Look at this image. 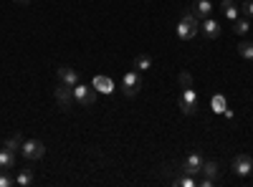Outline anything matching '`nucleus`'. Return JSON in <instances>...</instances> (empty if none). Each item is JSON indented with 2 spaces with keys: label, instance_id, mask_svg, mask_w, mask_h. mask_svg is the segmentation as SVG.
<instances>
[{
  "label": "nucleus",
  "instance_id": "9",
  "mask_svg": "<svg viewBox=\"0 0 253 187\" xmlns=\"http://www.w3.org/2000/svg\"><path fill=\"white\" fill-rule=\"evenodd\" d=\"M58 81L61 84H66V86H76L79 84V74H76V69H71V66H58Z\"/></svg>",
  "mask_w": 253,
  "mask_h": 187
},
{
  "label": "nucleus",
  "instance_id": "15",
  "mask_svg": "<svg viewBox=\"0 0 253 187\" xmlns=\"http://www.w3.org/2000/svg\"><path fill=\"white\" fill-rule=\"evenodd\" d=\"M200 172H203L205 177H213V180H215V177L220 175V164H218L215 159H208V162H203V170H200Z\"/></svg>",
  "mask_w": 253,
  "mask_h": 187
},
{
  "label": "nucleus",
  "instance_id": "17",
  "mask_svg": "<svg viewBox=\"0 0 253 187\" xmlns=\"http://www.w3.org/2000/svg\"><path fill=\"white\" fill-rule=\"evenodd\" d=\"M134 69H137L139 74L150 71V69H152V58H150V56H144V53H142V56H137V58H134Z\"/></svg>",
  "mask_w": 253,
  "mask_h": 187
},
{
  "label": "nucleus",
  "instance_id": "3",
  "mask_svg": "<svg viewBox=\"0 0 253 187\" xmlns=\"http://www.w3.org/2000/svg\"><path fill=\"white\" fill-rule=\"evenodd\" d=\"M20 154H23L26 159H41V157H46V144L41 142V139H26L23 142V147H20Z\"/></svg>",
  "mask_w": 253,
  "mask_h": 187
},
{
  "label": "nucleus",
  "instance_id": "10",
  "mask_svg": "<svg viewBox=\"0 0 253 187\" xmlns=\"http://www.w3.org/2000/svg\"><path fill=\"white\" fill-rule=\"evenodd\" d=\"M200 31L205 33V38L213 40V38L220 36V23H218V20H213V18H205V23L200 26Z\"/></svg>",
  "mask_w": 253,
  "mask_h": 187
},
{
  "label": "nucleus",
  "instance_id": "23",
  "mask_svg": "<svg viewBox=\"0 0 253 187\" xmlns=\"http://www.w3.org/2000/svg\"><path fill=\"white\" fill-rule=\"evenodd\" d=\"M241 13L246 18H253V0H243V5H241Z\"/></svg>",
  "mask_w": 253,
  "mask_h": 187
},
{
  "label": "nucleus",
  "instance_id": "16",
  "mask_svg": "<svg viewBox=\"0 0 253 187\" xmlns=\"http://www.w3.org/2000/svg\"><path fill=\"white\" fill-rule=\"evenodd\" d=\"M238 56L246 61H253V40H241L238 43Z\"/></svg>",
  "mask_w": 253,
  "mask_h": 187
},
{
  "label": "nucleus",
  "instance_id": "20",
  "mask_svg": "<svg viewBox=\"0 0 253 187\" xmlns=\"http://www.w3.org/2000/svg\"><path fill=\"white\" fill-rule=\"evenodd\" d=\"M31 182H33V172H31V170H20V172H18L15 185H20V187H28Z\"/></svg>",
  "mask_w": 253,
  "mask_h": 187
},
{
  "label": "nucleus",
  "instance_id": "13",
  "mask_svg": "<svg viewBox=\"0 0 253 187\" xmlns=\"http://www.w3.org/2000/svg\"><path fill=\"white\" fill-rule=\"evenodd\" d=\"M15 167V152L10 150H0V170H13Z\"/></svg>",
  "mask_w": 253,
  "mask_h": 187
},
{
  "label": "nucleus",
  "instance_id": "11",
  "mask_svg": "<svg viewBox=\"0 0 253 187\" xmlns=\"http://www.w3.org/2000/svg\"><path fill=\"white\" fill-rule=\"evenodd\" d=\"M193 13L205 20V18H210V13H213V3H210V0H195V3H193Z\"/></svg>",
  "mask_w": 253,
  "mask_h": 187
},
{
  "label": "nucleus",
  "instance_id": "22",
  "mask_svg": "<svg viewBox=\"0 0 253 187\" xmlns=\"http://www.w3.org/2000/svg\"><path fill=\"white\" fill-rule=\"evenodd\" d=\"M175 185H180V187H195L198 182L193 180V175H185V177H180V180H177Z\"/></svg>",
  "mask_w": 253,
  "mask_h": 187
},
{
  "label": "nucleus",
  "instance_id": "21",
  "mask_svg": "<svg viewBox=\"0 0 253 187\" xmlns=\"http://www.w3.org/2000/svg\"><path fill=\"white\" fill-rule=\"evenodd\" d=\"M15 180L8 175V170H0V187H13Z\"/></svg>",
  "mask_w": 253,
  "mask_h": 187
},
{
  "label": "nucleus",
  "instance_id": "4",
  "mask_svg": "<svg viewBox=\"0 0 253 187\" xmlns=\"http://www.w3.org/2000/svg\"><path fill=\"white\" fill-rule=\"evenodd\" d=\"M71 91H74V101L79 104V107H91V104L96 101V89L94 86L76 84V86H71Z\"/></svg>",
  "mask_w": 253,
  "mask_h": 187
},
{
  "label": "nucleus",
  "instance_id": "19",
  "mask_svg": "<svg viewBox=\"0 0 253 187\" xmlns=\"http://www.w3.org/2000/svg\"><path fill=\"white\" fill-rule=\"evenodd\" d=\"M233 31L238 33V36H246L248 31H251V23H248V18L243 15V18H236L233 20Z\"/></svg>",
  "mask_w": 253,
  "mask_h": 187
},
{
  "label": "nucleus",
  "instance_id": "1",
  "mask_svg": "<svg viewBox=\"0 0 253 187\" xmlns=\"http://www.w3.org/2000/svg\"><path fill=\"white\" fill-rule=\"evenodd\" d=\"M198 31H200V18L195 13L185 10L182 18H180V23H177V38L180 40H190V38L198 36Z\"/></svg>",
  "mask_w": 253,
  "mask_h": 187
},
{
  "label": "nucleus",
  "instance_id": "8",
  "mask_svg": "<svg viewBox=\"0 0 253 187\" xmlns=\"http://www.w3.org/2000/svg\"><path fill=\"white\" fill-rule=\"evenodd\" d=\"M233 172H236L238 177H248V175L253 172V159H251L248 154H238V157L233 159Z\"/></svg>",
  "mask_w": 253,
  "mask_h": 187
},
{
  "label": "nucleus",
  "instance_id": "6",
  "mask_svg": "<svg viewBox=\"0 0 253 187\" xmlns=\"http://www.w3.org/2000/svg\"><path fill=\"white\" fill-rule=\"evenodd\" d=\"M53 96H56V104L63 109V112H71L74 109V91H71V86H66V84H58L56 86V91H53Z\"/></svg>",
  "mask_w": 253,
  "mask_h": 187
},
{
  "label": "nucleus",
  "instance_id": "26",
  "mask_svg": "<svg viewBox=\"0 0 253 187\" xmlns=\"http://www.w3.org/2000/svg\"><path fill=\"white\" fill-rule=\"evenodd\" d=\"M15 3H18V5H28V3H31V0H15Z\"/></svg>",
  "mask_w": 253,
  "mask_h": 187
},
{
  "label": "nucleus",
  "instance_id": "7",
  "mask_svg": "<svg viewBox=\"0 0 253 187\" xmlns=\"http://www.w3.org/2000/svg\"><path fill=\"white\" fill-rule=\"evenodd\" d=\"M203 157L198 154V152H193V154H187L185 159H182V172L185 175H200V170H203Z\"/></svg>",
  "mask_w": 253,
  "mask_h": 187
},
{
  "label": "nucleus",
  "instance_id": "2",
  "mask_svg": "<svg viewBox=\"0 0 253 187\" xmlns=\"http://www.w3.org/2000/svg\"><path fill=\"white\" fill-rule=\"evenodd\" d=\"M180 112L182 114H187V116H193L195 112H198V94H195V89L193 86H187V89H182V94H180Z\"/></svg>",
  "mask_w": 253,
  "mask_h": 187
},
{
  "label": "nucleus",
  "instance_id": "14",
  "mask_svg": "<svg viewBox=\"0 0 253 187\" xmlns=\"http://www.w3.org/2000/svg\"><path fill=\"white\" fill-rule=\"evenodd\" d=\"M94 89L101 91V94H112L114 91V84H112V78H107V76H96L94 78Z\"/></svg>",
  "mask_w": 253,
  "mask_h": 187
},
{
  "label": "nucleus",
  "instance_id": "25",
  "mask_svg": "<svg viewBox=\"0 0 253 187\" xmlns=\"http://www.w3.org/2000/svg\"><path fill=\"white\" fill-rule=\"evenodd\" d=\"M213 185H215L213 177H203V180H200V187H213Z\"/></svg>",
  "mask_w": 253,
  "mask_h": 187
},
{
  "label": "nucleus",
  "instance_id": "12",
  "mask_svg": "<svg viewBox=\"0 0 253 187\" xmlns=\"http://www.w3.org/2000/svg\"><path fill=\"white\" fill-rule=\"evenodd\" d=\"M220 8H223V15H225L228 20H236V18H241V8L236 5V0H223Z\"/></svg>",
  "mask_w": 253,
  "mask_h": 187
},
{
  "label": "nucleus",
  "instance_id": "5",
  "mask_svg": "<svg viewBox=\"0 0 253 187\" xmlns=\"http://www.w3.org/2000/svg\"><path fill=\"white\" fill-rule=\"evenodd\" d=\"M139 89H142V74H139V71L124 74V78H122V91H124V96H137Z\"/></svg>",
  "mask_w": 253,
  "mask_h": 187
},
{
  "label": "nucleus",
  "instance_id": "18",
  "mask_svg": "<svg viewBox=\"0 0 253 187\" xmlns=\"http://www.w3.org/2000/svg\"><path fill=\"white\" fill-rule=\"evenodd\" d=\"M3 147L10 150V152H20V147H23V139H20V134H10V137L5 139Z\"/></svg>",
  "mask_w": 253,
  "mask_h": 187
},
{
  "label": "nucleus",
  "instance_id": "24",
  "mask_svg": "<svg viewBox=\"0 0 253 187\" xmlns=\"http://www.w3.org/2000/svg\"><path fill=\"white\" fill-rule=\"evenodd\" d=\"M180 84H182V89H187V86H193V76H190L187 71H182V74H180Z\"/></svg>",
  "mask_w": 253,
  "mask_h": 187
}]
</instances>
